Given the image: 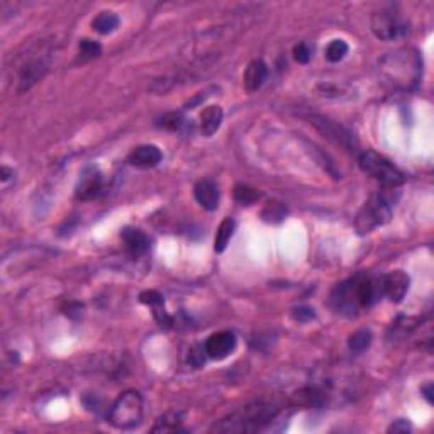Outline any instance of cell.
Returning <instances> with one entry per match:
<instances>
[{
    "instance_id": "obj_9",
    "label": "cell",
    "mask_w": 434,
    "mask_h": 434,
    "mask_svg": "<svg viewBox=\"0 0 434 434\" xmlns=\"http://www.w3.org/2000/svg\"><path fill=\"white\" fill-rule=\"evenodd\" d=\"M104 186V177L97 168H87L84 170V173L80 175V180H78L77 189H75V195L80 200H92L95 197L100 195Z\"/></svg>"
},
{
    "instance_id": "obj_14",
    "label": "cell",
    "mask_w": 434,
    "mask_h": 434,
    "mask_svg": "<svg viewBox=\"0 0 434 434\" xmlns=\"http://www.w3.org/2000/svg\"><path fill=\"white\" fill-rule=\"evenodd\" d=\"M121 239H123L125 251H128L132 258L143 256L149 248L148 236L143 231H139V229L125 228L124 231L121 232Z\"/></svg>"
},
{
    "instance_id": "obj_4",
    "label": "cell",
    "mask_w": 434,
    "mask_h": 434,
    "mask_svg": "<svg viewBox=\"0 0 434 434\" xmlns=\"http://www.w3.org/2000/svg\"><path fill=\"white\" fill-rule=\"evenodd\" d=\"M358 165L368 177H372L373 180H376L383 186L396 189V186L404 184L402 171L392 161H389L385 156L378 155V153L363 152L358 158Z\"/></svg>"
},
{
    "instance_id": "obj_26",
    "label": "cell",
    "mask_w": 434,
    "mask_h": 434,
    "mask_svg": "<svg viewBox=\"0 0 434 434\" xmlns=\"http://www.w3.org/2000/svg\"><path fill=\"white\" fill-rule=\"evenodd\" d=\"M185 123L184 114L182 112H168L165 114L163 119H161V125L168 131H178Z\"/></svg>"
},
{
    "instance_id": "obj_6",
    "label": "cell",
    "mask_w": 434,
    "mask_h": 434,
    "mask_svg": "<svg viewBox=\"0 0 434 434\" xmlns=\"http://www.w3.org/2000/svg\"><path fill=\"white\" fill-rule=\"evenodd\" d=\"M372 31L382 41H392L407 32V26L394 10H380L372 17Z\"/></svg>"
},
{
    "instance_id": "obj_19",
    "label": "cell",
    "mask_w": 434,
    "mask_h": 434,
    "mask_svg": "<svg viewBox=\"0 0 434 434\" xmlns=\"http://www.w3.org/2000/svg\"><path fill=\"white\" fill-rule=\"evenodd\" d=\"M234 228H236L234 219L226 217L224 221L221 222V226H219V229H217L216 241H214V250H216L217 253H222V251L226 250V246H228L229 239L232 238V232H234Z\"/></svg>"
},
{
    "instance_id": "obj_27",
    "label": "cell",
    "mask_w": 434,
    "mask_h": 434,
    "mask_svg": "<svg viewBox=\"0 0 434 434\" xmlns=\"http://www.w3.org/2000/svg\"><path fill=\"white\" fill-rule=\"evenodd\" d=\"M139 300L149 307H161L165 304L163 296H161L160 292H156V290H145V292L139 296Z\"/></svg>"
},
{
    "instance_id": "obj_7",
    "label": "cell",
    "mask_w": 434,
    "mask_h": 434,
    "mask_svg": "<svg viewBox=\"0 0 434 434\" xmlns=\"http://www.w3.org/2000/svg\"><path fill=\"white\" fill-rule=\"evenodd\" d=\"M311 123L314 124L315 128H317L319 131L326 136V138L338 143V145H341L343 148L351 149V152L357 148V139L353 138V134H351L350 131H346V129H344L343 125H339L336 121L329 119V117H324V116H317V114H312Z\"/></svg>"
},
{
    "instance_id": "obj_5",
    "label": "cell",
    "mask_w": 434,
    "mask_h": 434,
    "mask_svg": "<svg viewBox=\"0 0 434 434\" xmlns=\"http://www.w3.org/2000/svg\"><path fill=\"white\" fill-rule=\"evenodd\" d=\"M392 217V209L382 195H372L357 216V229L360 234H367L373 229L385 226Z\"/></svg>"
},
{
    "instance_id": "obj_12",
    "label": "cell",
    "mask_w": 434,
    "mask_h": 434,
    "mask_svg": "<svg viewBox=\"0 0 434 434\" xmlns=\"http://www.w3.org/2000/svg\"><path fill=\"white\" fill-rule=\"evenodd\" d=\"M48 68H49V62L45 55L31 60V62L23 68V71H21L19 82H17V84H19L17 92L23 93V92L29 91V88L36 84V82H39L43 77H45V73L48 71Z\"/></svg>"
},
{
    "instance_id": "obj_28",
    "label": "cell",
    "mask_w": 434,
    "mask_h": 434,
    "mask_svg": "<svg viewBox=\"0 0 434 434\" xmlns=\"http://www.w3.org/2000/svg\"><path fill=\"white\" fill-rule=\"evenodd\" d=\"M311 55H312V51L306 43H299V45L293 48V58H296L299 63H302V64L309 63Z\"/></svg>"
},
{
    "instance_id": "obj_25",
    "label": "cell",
    "mask_w": 434,
    "mask_h": 434,
    "mask_svg": "<svg viewBox=\"0 0 434 434\" xmlns=\"http://www.w3.org/2000/svg\"><path fill=\"white\" fill-rule=\"evenodd\" d=\"M178 422H180V415L178 414H168V415H165V418H161V419H158V422H156V426L155 428H153V431L155 433H158V431H161V433H167V431H178Z\"/></svg>"
},
{
    "instance_id": "obj_8",
    "label": "cell",
    "mask_w": 434,
    "mask_h": 434,
    "mask_svg": "<svg viewBox=\"0 0 434 434\" xmlns=\"http://www.w3.org/2000/svg\"><path fill=\"white\" fill-rule=\"evenodd\" d=\"M236 336L231 331H219L209 336V339L206 341V354L210 360H224L228 358L232 351L236 350Z\"/></svg>"
},
{
    "instance_id": "obj_16",
    "label": "cell",
    "mask_w": 434,
    "mask_h": 434,
    "mask_svg": "<svg viewBox=\"0 0 434 434\" xmlns=\"http://www.w3.org/2000/svg\"><path fill=\"white\" fill-rule=\"evenodd\" d=\"M161 158H163V155H161L160 148H156L153 145H145L132 149L128 160L136 168H155L161 161Z\"/></svg>"
},
{
    "instance_id": "obj_31",
    "label": "cell",
    "mask_w": 434,
    "mask_h": 434,
    "mask_svg": "<svg viewBox=\"0 0 434 434\" xmlns=\"http://www.w3.org/2000/svg\"><path fill=\"white\" fill-rule=\"evenodd\" d=\"M422 396H424V399L428 400L429 404H433V383H428V385H424L421 389Z\"/></svg>"
},
{
    "instance_id": "obj_3",
    "label": "cell",
    "mask_w": 434,
    "mask_h": 434,
    "mask_svg": "<svg viewBox=\"0 0 434 434\" xmlns=\"http://www.w3.org/2000/svg\"><path fill=\"white\" fill-rule=\"evenodd\" d=\"M145 414V402L141 394L128 390L121 394L109 411V422L117 429H132L141 424Z\"/></svg>"
},
{
    "instance_id": "obj_29",
    "label": "cell",
    "mask_w": 434,
    "mask_h": 434,
    "mask_svg": "<svg viewBox=\"0 0 434 434\" xmlns=\"http://www.w3.org/2000/svg\"><path fill=\"white\" fill-rule=\"evenodd\" d=\"M314 317H315L314 309H311V307H299V309L293 311V319L299 322L311 321V319H314Z\"/></svg>"
},
{
    "instance_id": "obj_1",
    "label": "cell",
    "mask_w": 434,
    "mask_h": 434,
    "mask_svg": "<svg viewBox=\"0 0 434 434\" xmlns=\"http://www.w3.org/2000/svg\"><path fill=\"white\" fill-rule=\"evenodd\" d=\"M382 70L385 71L389 80H394L396 85L402 88H411L418 85L419 78H421L422 60L415 49L404 48L385 56L382 60Z\"/></svg>"
},
{
    "instance_id": "obj_11",
    "label": "cell",
    "mask_w": 434,
    "mask_h": 434,
    "mask_svg": "<svg viewBox=\"0 0 434 434\" xmlns=\"http://www.w3.org/2000/svg\"><path fill=\"white\" fill-rule=\"evenodd\" d=\"M382 287L383 296L389 297L390 302L399 304L402 302L409 290V277L400 270L390 272L389 275L382 277Z\"/></svg>"
},
{
    "instance_id": "obj_20",
    "label": "cell",
    "mask_w": 434,
    "mask_h": 434,
    "mask_svg": "<svg viewBox=\"0 0 434 434\" xmlns=\"http://www.w3.org/2000/svg\"><path fill=\"white\" fill-rule=\"evenodd\" d=\"M372 344V333L368 329H360V331L353 333L348 339V348H350L351 353H363L365 350H368V346Z\"/></svg>"
},
{
    "instance_id": "obj_15",
    "label": "cell",
    "mask_w": 434,
    "mask_h": 434,
    "mask_svg": "<svg viewBox=\"0 0 434 434\" xmlns=\"http://www.w3.org/2000/svg\"><path fill=\"white\" fill-rule=\"evenodd\" d=\"M268 78V67L263 60H253L246 67L245 75H243V84L248 92H256L263 87Z\"/></svg>"
},
{
    "instance_id": "obj_32",
    "label": "cell",
    "mask_w": 434,
    "mask_h": 434,
    "mask_svg": "<svg viewBox=\"0 0 434 434\" xmlns=\"http://www.w3.org/2000/svg\"><path fill=\"white\" fill-rule=\"evenodd\" d=\"M10 177H14V171L9 170L7 167L2 168V184H7V180H9Z\"/></svg>"
},
{
    "instance_id": "obj_21",
    "label": "cell",
    "mask_w": 434,
    "mask_h": 434,
    "mask_svg": "<svg viewBox=\"0 0 434 434\" xmlns=\"http://www.w3.org/2000/svg\"><path fill=\"white\" fill-rule=\"evenodd\" d=\"M287 216V207L283 206L282 202H278V200H270V202L265 206L263 213H261V217H263V221L267 222H272V224H275V222H280L283 221Z\"/></svg>"
},
{
    "instance_id": "obj_18",
    "label": "cell",
    "mask_w": 434,
    "mask_h": 434,
    "mask_svg": "<svg viewBox=\"0 0 434 434\" xmlns=\"http://www.w3.org/2000/svg\"><path fill=\"white\" fill-rule=\"evenodd\" d=\"M119 16L114 12H100L95 19L92 21V27L99 34H110L119 27Z\"/></svg>"
},
{
    "instance_id": "obj_17",
    "label": "cell",
    "mask_w": 434,
    "mask_h": 434,
    "mask_svg": "<svg viewBox=\"0 0 434 434\" xmlns=\"http://www.w3.org/2000/svg\"><path fill=\"white\" fill-rule=\"evenodd\" d=\"M222 109L219 106H209L200 114V129L204 136H213L222 124Z\"/></svg>"
},
{
    "instance_id": "obj_10",
    "label": "cell",
    "mask_w": 434,
    "mask_h": 434,
    "mask_svg": "<svg viewBox=\"0 0 434 434\" xmlns=\"http://www.w3.org/2000/svg\"><path fill=\"white\" fill-rule=\"evenodd\" d=\"M383 296L382 277H357V300L360 307H372Z\"/></svg>"
},
{
    "instance_id": "obj_2",
    "label": "cell",
    "mask_w": 434,
    "mask_h": 434,
    "mask_svg": "<svg viewBox=\"0 0 434 434\" xmlns=\"http://www.w3.org/2000/svg\"><path fill=\"white\" fill-rule=\"evenodd\" d=\"M278 409L274 405H248L243 411L232 414L229 419H224L221 424L214 426V431H238V433H248V431H260L265 426L270 424L272 419L277 418Z\"/></svg>"
},
{
    "instance_id": "obj_23",
    "label": "cell",
    "mask_w": 434,
    "mask_h": 434,
    "mask_svg": "<svg viewBox=\"0 0 434 434\" xmlns=\"http://www.w3.org/2000/svg\"><path fill=\"white\" fill-rule=\"evenodd\" d=\"M348 51H350V46H348L346 41H343V39H335V41L329 43V46L326 48V58L333 63H338L348 55Z\"/></svg>"
},
{
    "instance_id": "obj_24",
    "label": "cell",
    "mask_w": 434,
    "mask_h": 434,
    "mask_svg": "<svg viewBox=\"0 0 434 434\" xmlns=\"http://www.w3.org/2000/svg\"><path fill=\"white\" fill-rule=\"evenodd\" d=\"M78 49H80V58L84 62H91V60L99 58L102 55V46L97 41H92V39H84L80 46H78Z\"/></svg>"
},
{
    "instance_id": "obj_30",
    "label": "cell",
    "mask_w": 434,
    "mask_h": 434,
    "mask_svg": "<svg viewBox=\"0 0 434 434\" xmlns=\"http://www.w3.org/2000/svg\"><path fill=\"white\" fill-rule=\"evenodd\" d=\"M412 431V424L409 421H405V419H399V421L394 422L392 426L389 428V433H411Z\"/></svg>"
},
{
    "instance_id": "obj_13",
    "label": "cell",
    "mask_w": 434,
    "mask_h": 434,
    "mask_svg": "<svg viewBox=\"0 0 434 434\" xmlns=\"http://www.w3.org/2000/svg\"><path fill=\"white\" fill-rule=\"evenodd\" d=\"M193 195H195V200L199 202V206L204 207L206 210H216L219 207L221 193H219L217 185L213 180H209V178L197 182L195 186H193Z\"/></svg>"
},
{
    "instance_id": "obj_22",
    "label": "cell",
    "mask_w": 434,
    "mask_h": 434,
    "mask_svg": "<svg viewBox=\"0 0 434 434\" xmlns=\"http://www.w3.org/2000/svg\"><path fill=\"white\" fill-rule=\"evenodd\" d=\"M260 197H261V193L258 192L256 189H253V186L243 185V184L234 186V199H236V202H239L241 206H251V204L256 202Z\"/></svg>"
}]
</instances>
